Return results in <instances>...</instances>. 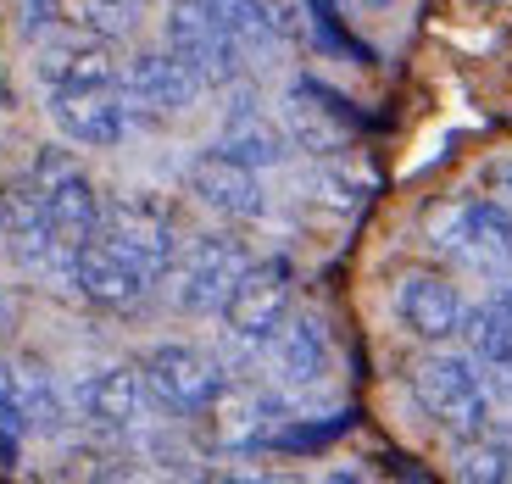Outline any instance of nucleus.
<instances>
[{
    "mask_svg": "<svg viewBox=\"0 0 512 484\" xmlns=\"http://www.w3.org/2000/svg\"><path fill=\"white\" fill-rule=\"evenodd\" d=\"M28 190L45 206V223H51V245H56V279L73 284V256L84 251V240L101 234V195H95L90 173L73 162L67 151H39L28 167Z\"/></svg>",
    "mask_w": 512,
    "mask_h": 484,
    "instance_id": "f257e3e1",
    "label": "nucleus"
},
{
    "mask_svg": "<svg viewBox=\"0 0 512 484\" xmlns=\"http://www.w3.org/2000/svg\"><path fill=\"white\" fill-rule=\"evenodd\" d=\"M167 51L179 56L195 78H201V90H229L234 78H240V39L234 28L212 12V0H167Z\"/></svg>",
    "mask_w": 512,
    "mask_h": 484,
    "instance_id": "f03ea898",
    "label": "nucleus"
},
{
    "mask_svg": "<svg viewBox=\"0 0 512 484\" xmlns=\"http://www.w3.org/2000/svg\"><path fill=\"white\" fill-rule=\"evenodd\" d=\"M412 395H418V407L446 434H457V440L490 429V395H485V384H479V373L468 357H451V351L423 357L418 368H412Z\"/></svg>",
    "mask_w": 512,
    "mask_h": 484,
    "instance_id": "7ed1b4c3",
    "label": "nucleus"
},
{
    "mask_svg": "<svg viewBox=\"0 0 512 484\" xmlns=\"http://www.w3.org/2000/svg\"><path fill=\"white\" fill-rule=\"evenodd\" d=\"M429 240L468 268H501V262H512V212L490 195L446 201L429 212Z\"/></svg>",
    "mask_w": 512,
    "mask_h": 484,
    "instance_id": "20e7f679",
    "label": "nucleus"
},
{
    "mask_svg": "<svg viewBox=\"0 0 512 484\" xmlns=\"http://www.w3.org/2000/svg\"><path fill=\"white\" fill-rule=\"evenodd\" d=\"M145 384H151V395L162 401L167 412H179V418H201L212 401H218V390L229 384V373L218 368V357H206L201 345H151L140 362Z\"/></svg>",
    "mask_w": 512,
    "mask_h": 484,
    "instance_id": "39448f33",
    "label": "nucleus"
},
{
    "mask_svg": "<svg viewBox=\"0 0 512 484\" xmlns=\"http://www.w3.org/2000/svg\"><path fill=\"white\" fill-rule=\"evenodd\" d=\"M290 262L284 256H268V262H251V268L240 273V284L229 290V301H223V329H229V340L240 345H268L273 334L284 329V318H290Z\"/></svg>",
    "mask_w": 512,
    "mask_h": 484,
    "instance_id": "423d86ee",
    "label": "nucleus"
},
{
    "mask_svg": "<svg viewBox=\"0 0 512 484\" xmlns=\"http://www.w3.org/2000/svg\"><path fill=\"white\" fill-rule=\"evenodd\" d=\"M117 90L128 101V123H173L195 106L201 78L162 45V51H140L134 62H123Z\"/></svg>",
    "mask_w": 512,
    "mask_h": 484,
    "instance_id": "0eeeda50",
    "label": "nucleus"
},
{
    "mask_svg": "<svg viewBox=\"0 0 512 484\" xmlns=\"http://www.w3.org/2000/svg\"><path fill=\"white\" fill-rule=\"evenodd\" d=\"M101 240L117 245L151 284L162 273H173V262H179V229H173V217L156 201H140V195H123V201L101 206Z\"/></svg>",
    "mask_w": 512,
    "mask_h": 484,
    "instance_id": "6e6552de",
    "label": "nucleus"
},
{
    "mask_svg": "<svg viewBox=\"0 0 512 484\" xmlns=\"http://www.w3.org/2000/svg\"><path fill=\"white\" fill-rule=\"evenodd\" d=\"M284 134H290L295 151H312V156H340L351 140H357L362 117L351 112L346 95H334L329 84L318 78H295L284 90V112H279Z\"/></svg>",
    "mask_w": 512,
    "mask_h": 484,
    "instance_id": "1a4fd4ad",
    "label": "nucleus"
},
{
    "mask_svg": "<svg viewBox=\"0 0 512 484\" xmlns=\"http://www.w3.org/2000/svg\"><path fill=\"white\" fill-rule=\"evenodd\" d=\"M251 268V251H245V240H234V234H201V240H190V251L179 256V284H173V301H179V312H223V301H229V290L240 284V273Z\"/></svg>",
    "mask_w": 512,
    "mask_h": 484,
    "instance_id": "9d476101",
    "label": "nucleus"
},
{
    "mask_svg": "<svg viewBox=\"0 0 512 484\" xmlns=\"http://www.w3.org/2000/svg\"><path fill=\"white\" fill-rule=\"evenodd\" d=\"M45 106H51V123L73 145L112 151V145L128 140V101L117 84H67V90H51Z\"/></svg>",
    "mask_w": 512,
    "mask_h": 484,
    "instance_id": "9b49d317",
    "label": "nucleus"
},
{
    "mask_svg": "<svg viewBox=\"0 0 512 484\" xmlns=\"http://www.w3.org/2000/svg\"><path fill=\"white\" fill-rule=\"evenodd\" d=\"M184 184L201 206H212L218 217H234V223H251V217L268 212V195H262V179H256V167L229 156L223 145L201 151L190 167H184Z\"/></svg>",
    "mask_w": 512,
    "mask_h": 484,
    "instance_id": "f8f14e48",
    "label": "nucleus"
},
{
    "mask_svg": "<svg viewBox=\"0 0 512 484\" xmlns=\"http://www.w3.org/2000/svg\"><path fill=\"white\" fill-rule=\"evenodd\" d=\"M201 418H212V434H218L223 451H256L279 434L284 407H279V395L256 390V384H223L218 401Z\"/></svg>",
    "mask_w": 512,
    "mask_h": 484,
    "instance_id": "ddd939ff",
    "label": "nucleus"
},
{
    "mask_svg": "<svg viewBox=\"0 0 512 484\" xmlns=\"http://www.w3.org/2000/svg\"><path fill=\"white\" fill-rule=\"evenodd\" d=\"M0 429L6 434H56L62 395L39 362H0Z\"/></svg>",
    "mask_w": 512,
    "mask_h": 484,
    "instance_id": "4468645a",
    "label": "nucleus"
},
{
    "mask_svg": "<svg viewBox=\"0 0 512 484\" xmlns=\"http://www.w3.org/2000/svg\"><path fill=\"white\" fill-rule=\"evenodd\" d=\"M396 318L407 323L418 340H451V334H462L468 306H462L457 284H451L446 273L418 268L396 284Z\"/></svg>",
    "mask_w": 512,
    "mask_h": 484,
    "instance_id": "2eb2a0df",
    "label": "nucleus"
},
{
    "mask_svg": "<svg viewBox=\"0 0 512 484\" xmlns=\"http://www.w3.org/2000/svg\"><path fill=\"white\" fill-rule=\"evenodd\" d=\"M73 290L84 295V301L106 306V312H123V306H134L151 290V279H145L117 245H106L101 234H95V240H84V251L73 256Z\"/></svg>",
    "mask_w": 512,
    "mask_h": 484,
    "instance_id": "dca6fc26",
    "label": "nucleus"
},
{
    "mask_svg": "<svg viewBox=\"0 0 512 484\" xmlns=\"http://www.w3.org/2000/svg\"><path fill=\"white\" fill-rule=\"evenodd\" d=\"M156 395L145 384L140 368H95L90 379L78 384V412L95 423V429H134L145 423V407H151Z\"/></svg>",
    "mask_w": 512,
    "mask_h": 484,
    "instance_id": "f3484780",
    "label": "nucleus"
},
{
    "mask_svg": "<svg viewBox=\"0 0 512 484\" xmlns=\"http://www.w3.org/2000/svg\"><path fill=\"white\" fill-rule=\"evenodd\" d=\"M218 145L229 156H240V162H251L256 173H262V167H279L284 156H290V134H284V123H273V117L256 106L251 90H240L229 106H223Z\"/></svg>",
    "mask_w": 512,
    "mask_h": 484,
    "instance_id": "a211bd4d",
    "label": "nucleus"
},
{
    "mask_svg": "<svg viewBox=\"0 0 512 484\" xmlns=\"http://www.w3.org/2000/svg\"><path fill=\"white\" fill-rule=\"evenodd\" d=\"M117 56H112V39H95V34H78V39H56L39 51V78L45 90H67V84H117Z\"/></svg>",
    "mask_w": 512,
    "mask_h": 484,
    "instance_id": "6ab92c4d",
    "label": "nucleus"
},
{
    "mask_svg": "<svg viewBox=\"0 0 512 484\" xmlns=\"http://www.w3.org/2000/svg\"><path fill=\"white\" fill-rule=\"evenodd\" d=\"M273 357H279V379L284 384H318V379H329L334 345H329L323 318H312V312L284 318V329L273 334Z\"/></svg>",
    "mask_w": 512,
    "mask_h": 484,
    "instance_id": "aec40b11",
    "label": "nucleus"
},
{
    "mask_svg": "<svg viewBox=\"0 0 512 484\" xmlns=\"http://www.w3.org/2000/svg\"><path fill=\"white\" fill-rule=\"evenodd\" d=\"M462 334H468V345H474V357L485 362V368H496L512 379V284L501 295H490L479 312H468V318H462Z\"/></svg>",
    "mask_w": 512,
    "mask_h": 484,
    "instance_id": "412c9836",
    "label": "nucleus"
},
{
    "mask_svg": "<svg viewBox=\"0 0 512 484\" xmlns=\"http://www.w3.org/2000/svg\"><path fill=\"white\" fill-rule=\"evenodd\" d=\"M212 12L234 28L240 51H268V45H279V34H284L279 12H273L268 0H212Z\"/></svg>",
    "mask_w": 512,
    "mask_h": 484,
    "instance_id": "4be33fe9",
    "label": "nucleus"
},
{
    "mask_svg": "<svg viewBox=\"0 0 512 484\" xmlns=\"http://www.w3.org/2000/svg\"><path fill=\"white\" fill-rule=\"evenodd\" d=\"M457 473H462V479H474V484H501V479H512V446L501 440V434H490V429L462 434Z\"/></svg>",
    "mask_w": 512,
    "mask_h": 484,
    "instance_id": "5701e85b",
    "label": "nucleus"
},
{
    "mask_svg": "<svg viewBox=\"0 0 512 484\" xmlns=\"http://www.w3.org/2000/svg\"><path fill=\"white\" fill-rule=\"evenodd\" d=\"M307 23H312V39H318L323 51L346 56V62H357V67L373 62V51L346 28V17L334 12V0H307Z\"/></svg>",
    "mask_w": 512,
    "mask_h": 484,
    "instance_id": "b1692460",
    "label": "nucleus"
},
{
    "mask_svg": "<svg viewBox=\"0 0 512 484\" xmlns=\"http://www.w3.org/2000/svg\"><path fill=\"white\" fill-rule=\"evenodd\" d=\"M78 28L95 39H123L140 28V0H84L78 6Z\"/></svg>",
    "mask_w": 512,
    "mask_h": 484,
    "instance_id": "393cba45",
    "label": "nucleus"
},
{
    "mask_svg": "<svg viewBox=\"0 0 512 484\" xmlns=\"http://www.w3.org/2000/svg\"><path fill=\"white\" fill-rule=\"evenodd\" d=\"M351 429V418L340 412V418H329V423H290L284 418V429L273 434L268 446H279V451H318V446H329L334 434H346Z\"/></svg>",
    "mask_w": 512,
    "mask_h": 484,
    "instance_id": "a878e982",
    "label": "nucleus"
},
{
    "mask_svg": "<svg viewBox=\"0 0 512 484\" xmlns=\"http://www.w3.org/2000/svg\"><path fill=\"white\" fill-rule=\"evenodd\" d=\"M56 17H62V0H23V28L28 34H45Z\"/></svg>",
    "mask_w": 512,
    "mask_h": 484,
    "instance_id": "bb28decb",
    "label": "nucleus"
},
{
    "mask_svg": "<svg viewBox=\"0 0 512 484\" xmlns=\"http://www.w3.org/2000/svg\"><path fill=\"white\" fill-rule=\"evenodd\" d=\"M485 190H490V201H501L512 212V162H490L485 167Z\"/></svg>",
    "mask_w": 512,
    "mask_h": 484,
    "instance_id": "cd10ccee",
    "label": "nucleus"
},
{
    "mask_svg": "<svg viewBox=\"0 0 512 484\" xmlns=\"http://www.w3.org/2000/svg\"><path fill=\"white\" fill-rule=\"evenodd\" d=\"M0 217H6V195H0Z\"/></svg>",
    "mask_w": 512,
    "mask_h": 484,
    "instance_id": "c85d7f7f",
    "label": "nucleus"
},
{
    "mask_svg": "<svg viewBox=\"0 0 512 484\" xmlns=\"http://www.w3.org/2000/svg\"><path fill=\"white\" fill-rule=\"evenodd\" d=\"M368 6H390V0H368Z\"/></svg>",
    "mask_w": 512,
    "mask_h": 484,
    "instance_id": "c756f323",
    "label": "nucleus"
}]
</instances>
